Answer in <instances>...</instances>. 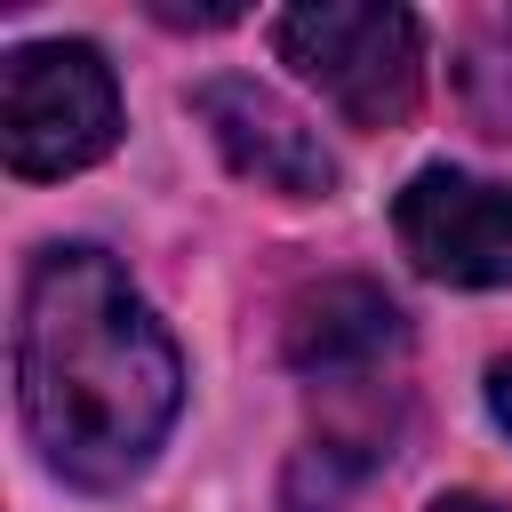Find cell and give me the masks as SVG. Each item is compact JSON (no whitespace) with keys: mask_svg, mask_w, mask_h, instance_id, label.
<instances>
[{"mask_svg":"<svg viewBox=\"0 0 512 512\" xmlns=\"http://www.w3.org/2000/svg\"><path fill=\"white\" fill-rule=\"evenodd\" d=\"M280 56L352 120V128H400L424 88V32L408 8H288L272 24Z\"/></svg>","mask_w":512,"mask_h":512,"instance_id":"3957f363","label":"cell"},{"mask_svg":"<svg viewBox=\"0 0 512 512\" xmlns=\"http://www.w3.org/2000/svg\"><path fill=\"white\" fill-rule=\"evenodd\" d=\"M16 392L40 456L72 488H120L176 424L184 360L104 248H48L24 280Z\"/></svg>","mask_w":512,"mask_h":512,"instance_id":"6da1fadb","label":"cell"},{"mask_svg":"<svg viewBox=\"0 0 512 512\" xmlns=\"http://www.w3.org/2000/svg\"><path fill=\"white\" fill-rule=\"evenodd\" d=\"M192 112L216 128V144H224V160L240 168V176H256L264 192H288V200H312V192H328L336 184V160H328V144L272 96V88H256V80H200L192 88Z\"/></svg>","mask_w":512,"mask_h":512,"instance_id":"5b68a950","label":"cell"},{"mask_svg":"<svg viewBox=\"0 0 512 512\" xmlns=\"http://www.w3.org/2000/svg\"><path fill=\"white\" fill-rule=\"evenodd\" d=\"M392 232L416 272L448 288H512V184L464 168H416L392 200Z\"/></svg>","mask_w":512,"mask_h":512,"instance_id":"277c9868","label":"cell"},{"mask_svg":"<svg viewBox=\"0 0 512 512\" xmlns=\"http://www.w3.org/2000/svg\"><path fill=\"white\" fill-rule=\"evenodd\" d=\"M152 16H160V24H200V32H208V24H232L240 8H152Z\"/></svg>","mask_w":512,"mask_h":512,"instance_id":"9c48e42d","label":"cell"},{"mask_svg":"<svg viewBox=\"0 0 512 512\" xmlns=\"http://www.w3.org/2000/svg\"><path fill=\"white\" fill-rule=\"evenodd\" d=\"M456 88H464V104H472V120H480L488 136H512V8H488V16L464 32Z\"/></svg>","mask_w":512,"mask_h":512,"instance_id":"52a82bcc","label":"cell"},{"mask_svg":"<svg viewBox=\"0 0 512 512\" xmlns=\"http://www.w3.org/2000/svg\"><path fill=\"white\" fill-rule=\"evenodd\" d=\"M120 136L112 64L88 40H32L0 72V152L16 176H72Z\"/></svg>","mask_w":512,"mask_h":512,"instance_id":"7a4b0ae2","label":"cell"},{"mask_svg":"<svg viewBox=\"0 0 512 512\" xmlns=\"http://www.w3.org/2000/svg\"><path fill=\"white\" fill-rule=\"evenodd\" d=\"M392 344H400V312H392V296L376 280H320L288 312V360L304 376H320V384L368 376Z\"/></svg>","mask_w":512,"mask_h":512,"instance_id":"8992f818","label":"cell"},{"mask_svg":"<svg viewBox=\"0 0 512 512\" xmlns=\"http://www.w3.org/2000/svg\"><path fill=\"white\" fill-rule=\"evenodd\" d=\"M432 512H504V504H488V496H440Z\"/></svg>","mask_w":512,"mask_h":512,"instance_id":"30bf717a","label":"cell"},{"mask_svg":"<svg viewBox=\"0 0 512 512\" xmlns=\"http://www.w3.org/2000/svg\"><path fill=\"white\" fill-rule=\"evenodd\" d=\"M488 408H496V424L512 432V360H496V368H488Z\"/></svg>","mask_w":512,"mask_h":512,"instance_id":"ba28073f","label":"cell"}]
</instances>
